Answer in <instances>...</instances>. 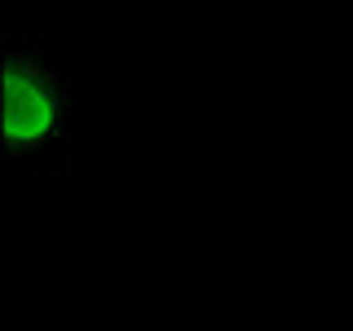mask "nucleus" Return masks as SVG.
<instances>
[{
	"instance_id": "obj_1",
	"label": "nucleus",
	"mask_w": 353,
	"mask_h": 331,
	"mask_svg": "<svg viewBox=\"0 0 353 331\" xmlns=\"http://www.w3.org/2000/svg\"><path fill=\"white\" fill-rule=\"evenodd\" d=\"M0 124L9 141H40L58 124V97L36 71L5 66V102H0Z\"/></svg>"
}]
</instances>
